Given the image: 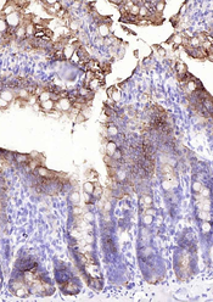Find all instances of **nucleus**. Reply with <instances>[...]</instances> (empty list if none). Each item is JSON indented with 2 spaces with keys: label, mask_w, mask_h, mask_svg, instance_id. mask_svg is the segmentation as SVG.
<instances>
[{
  "label": "nucleus",
  "mask_w": 213,
  "mask_h": 302,
  "mask_svg": "<svg viewBox=\"0 0 213 302\" xmlns=\"http://www.w3.org/2000/svg\"><path fill=\"white\" fill-rule=\"evenodd\" d=\"M22 16H23V12L22 11H16V12L6 16L5 17V22H6L7 27H10V28H17L21 25Z\"/></svg>",
  "instance_id": "1"
},
{
  "label": "nucleus",
  "mask_w": 213,
  "mask_h": 302,
  "mask_svg": "<svg viewBox=\"0 0 213 302\" xmlns=\"http://www.w3.org/2000/svg\"><path fill=\"white\" fill-rule=\"evenodd\" d=\"M72 108V101L68 98H61L57 102H55V110H59L61 112L71 111Z\"/></svg>",
  "instance_id": "2"
},
{
  "label": "nucleus",
  "mask_w": 213,
  "mask_h": 302,
  "mask_svg": "<svg viewBox=\"0 0 213 302\" xmlns=\"http://www.w3.org/2000/svg\"><path fill=\"white\" fill-rule=\"evenodd\" d=\"M29 160H31V156H29V155H26V154H17V152L14 154V161H15L16 163H18V165H26V163L29 162Z\"/></svg>",
  "instance_id": "3"
},
{
  "label": "nucleus",
  "mask_w": 213,
  "mask_h": 302,
  "mask_svg": "<svg viewBox=\"0 0 213 302\" xmlns=\"http://www.w3.org/2000/svg\"><path fill=\"white\" fill-rule=\"evenodd\" d=\"M40 110L45 111L46 113H51L55 111V101H52L51 99L48 101H44V102H40Z\"/></svg>",
  "instance_id": "4"
},
{
  "label": "nucleus",
  "mask_w": 213,
  "mask_h": 302,
  "mask_svg": "<svg viewBox=\"0 0 213 302\" xmlns=\"http://www.w3.org/2000/svg\"><path fill=\"white\" fill-rule=\"evenodd\" d=\"M0 98H1L2 100L7 101V102H12V101L16 99V98H15V94H14L10 89H2L1 93H0Z\"/></svg>",
  "instance_id": "5"
},
{
  "label": "nucleus",
  "mask_w": 213,
  "mask_h": 302,
  "mask_svg": "<svg viewBox=\"0 0 213 302\" xmlns=\"http://www.w3.org/2000/svg\"><path fill=\"white\" fill-rule=\"evenodd\" d=\"M62 53H64L65 60H71V57L73 56V54L76 53V49H74V46H73L72 44H67V45L64 48Z\"/></svg>",
  "instance_id": "6"
},
{
  "label": "nucleus",
  "mask_w": 213,
  "mask_h": 302,
  "mask_svg": "<svg viewBox=\"0 0 213 302\" xmlns=\"http://www.w3.org/2000/svg\"><path fill=\"white\" fill-rule=\"evenodd\" d=\"M15 38L20 39V40H25L26 39V27L20 25L17 28H15Z\"/></svg>",
  "instance_id": "7"
},
{
  "label": "nucleus",
  "mask_w": 213,
  "mask_h": 302,
  "mask_svg": "<svg viewBox=\"0 0 213 302\" xmlns=\"http://www.w3.org/2000/svg\"><path fill=\"white\" fill-rule=\"evenodd\" d=\"M117 149H118V147H117V144H116V143H113V141H108V143H107L106 152H107V155H108L110 157L113 155V152H114Z\"/></svg>",
  "instance_id": "8"
},
{
  "label": "nucleus",
  "mask_w": 213,
  "mask_h": 302,
  "mask_svg": "<svg viewBox=\"0 0 213 302\" xmlns=\"http://www.w3.org/2000/svg\"><path fill=\"white\" fill-rule=\"evenodd\" d=\"M100 85H101V83H100V82H99L96 78H94L93 80H90V82L88 83V85H87V87H88V89H89L90 92H93V93H94V92H95V90H96V89H98Z\"/></svg>",
  "instance_id": "9"
},
{
  "label": "nucleus",
  "mask_w": 213,
  "mask_h": 302,
  "mask_svg": "<svg viewBox=\"0 0 213 302\" xmlns=\"http://www.w3.org/2000/svg\"><path fill=\"white\" fill-rule=\"evenodd\" d=\"M99 34L103 37V38H106L107 35L110 34V27L107 26L106 23H101L99 26Z\"/></svg>",
  "instance_id": "10"
},
{
  "label": "nucleus",
  "mask_w": 213,
  "mask_h": 302,
  "mask_svg": "<svg viewBox=\"0 0 213 302\" xmlns=\"http://www.w3.org/2000/svg\"><path fill=\"white\" fill-rule=\"evenodd\" d=\"M95 199H100L101 198V195H103V188L96 183L95 185H94V190H93V194H91Z\"/></svg>",
  "instance_id": "11"
},
{
  "label": "nucleus",
  "mask_w": 213,
  "mask_h": 302,
  "mask_svg": "<svg viewBox=\"0 0 213 302\" xmlns=\"http://www.w3.org/2000/svg\"><path fill=\"white\" fill-rule=\"evenodd\" d=\"M16 295L17 296H20V297H26V296H28V294H29V291H28V289L23 285V286H21V288H18L16 291Z\"/></svg>",
  "instance_id": "12"
},
{
  "label": "nucleus",
  "mask_w": 213,
  "mask_h": 302,
  "mask_svg": "<svg viewBox=\"0 0 213 302\" xmlns=\"http://www.w3.org/2000/svg\"><path fill=\"white\" fill-rule=\"evenodd\" d=\"M172 39H173V40H169V43H174V46L183 45V40H184V38H183L181 35L176 34V35H173V37H172Z\"/></svg>",
  "instance_id": "13"
},
{
  "label": "nucleus",
  "mask_w": 213,
  "mask_h": 302,
  "mask_svg": "<svg viewBox=\"0 0 213 302\" xmlns=\"http://www.w3.org/2000/svg\"><path fill=\"white\" fill-rule=\"evenodd\" d=\"M118 133V129H117V127L114 126V124H112V123H110L108 124V127H107V134L110 135V136H116Z\"/></svg>",
  "instance_id": "14"
},
{
  "label": "nucleus",
  "mask_w": 213,
  "mask_h": 302,
  "mask_svg": "<svg viewBox=\"0 0 213 302\" xmlns=\"http://www.w3.org/2000/svg\"><path fill=\"white\" fill-rule=\"evenodd\" d=\"M50 96H51V94H50L49 92L44 90V92L38 96V102H44V101L50 100Z\"/></svg>",
  "instance_id": "15"
},
{
  "label": "nucleus",
  "mask_w": 213,
  "mask_h": 302,
  "mask_svg": "<svg viewBox=\"0 0 213 302\" xmlns=\"http://www.w3.org/2000/svg\"><path fill=\"white\" fill-rule=\"evenodd\" d=\"M83 189L87 194H93V190H94V184L91 182H87L84 185H83Z\"/></svg>",
  "instance_id": "16"
},
{
  "label": "nucleus",
  "mask_w": 213,
  "mask_h": 302,
  "mask_svg": "<svg viewBox=\"0 0 213 302\" xmlns=\"http://www.w3.org/2000/svg\"><path fill=\"white\" fill-rule=\"evenodd\" d=\"M211 229H212V227H211V224H210L208 222H203V223H202V226H201V230H202V233L207 234V233H210V232H211Z\"/></svg>",
  "instance_id": "17"
},
{
  "label": "nucleus",
  "mask_w": 213,
  "mask_h": 302,
  "mask_svg": "<svg viewBox=\"0 0 213 302\" xmlns=\"http://www.w3.org/2000/svg\"><path fill=\"white\" fill-rule=\"evenodd\" d=\"M110 98H112L114 101H118L121 99V92H117V89L116 88H113V92H112V94H111V96Z\"/></svg>",
  "instance_id": "18"
},
{
  "label": "nucleus",
  "mask_w": 213,
  "mask_h": 302,
  "mask_svg": "<svg viewBox=\"0 0 213 302\" xmlns=\"http://www.w3.org/2000/svg\"><path fill=\"white\" fill-rule=\"evenodd\" d=\"M7 29V25L5 22V18H0V33H5Z\"/></svg>",
  "instance_id": "19"
},
{
  "label": "nucleus",
  "mask_w": 213,
  "mask_h": 302,
  "mask_svg": "<svg viewBox=\"0 0 213 302\" xmlns=\"http://www.w3.org/2000/svg\"><path fill=\"white\" fill-rule=\"evenodd\" d=\"M70 200H71L73 203H78V201H79V195H78V193H72L71 195H70Z\"/></svg>",
  "instance_id": "20"
},
{
  "label": "nucleus",
  "mask_w": 213,
  "mask_h": 302,
  "mask_svg": "<svg viewBox=\"0 0 213 302\" xmlns=\"http://www.w3.org/2000/svg\"><path fill=\"white\" fill-rule=\"evenodd\" d=\"M9 105H10V102L2 100V99L0 98V108H1V110H6V108L9 107Z\"/></svg>",
  "instance_id": "21"
},
{
  "label": "nucleus",
  "mask_w": 213,
  "mask_h": 302,
  "mask_svg": "<svg viewBox=\"0 0 213 302\" xmlns=\"http://www.w3.org/2000/svg\"><path fill=\"white\" fill-rule=\"evenodd\" d=\"M194 190H195V191H197V193H199V191H201V190H202V185H201L199 182L194 183Z\"/></svg>",
  "instance_id": "22"
},
{
  "label": "nucleus",
  "mask_w": 213,
  "mask_h": 302,
  "mask_svg": "<svg viewBox=\"0 0 213 302\" xmlns=\"http://www.w3.org/2000/svg\"><path fill=\"white\" fill-rule=\"evenodd\" d=\"M144 223H145V224H150V223H152V216L146 214V216L144 217Z\"/></svg>",
  "instance_id": "23"
},
{
  "label": "nucleus",
  "mask_w": 213,
  "mask_h": 302,
  "mask_svg": "<svg viewBox=\"0 0 213 302\" xmlns=\"http://www.w3.org/2000/svg\"><path fill=\"white\" fill-rule=\"evenodd\" d=\"M144 201H145V203H151L152 202V199H151V196H149V195H145L144 196Z\"/></svg>",
  "instance_id": "24"
},
{
  "label": "nucleus",
  "mask_w": 213,
  "mask_h": 302,
  "mask_svg": "<svg viewBox=\"0 0 213 302\" xmlns=\"http://www.w3.org/2000/svg\"><path fill=\"white\" fill-rule=\"evenodd\" d=\"M157 50H158V54H160L161 56H166V50H163L162 48H158Z\"/></svg>",
  "instance_id": "25"
},
{
  "label": "nucleus",
  "mask_w": 213,
  "mask_h": 302,
  "mask_svg": "<svg viewBox=\"0 0 213 302\" xmlns=\"http://www.w3.org/2000/svg\"><path fill=\"white\" fill-rule=\"evenodd\" d=\"M145 214H149V216H153V214H155V211H153V210H146V211H145Z\"/></svg>",
  "instance_id": "26"
},
{
  "label": "nucleus",
  "mask_w": 213,
  "mask_h": 302,
  "mask_svg": "<svg viewBox=\"0 0 213 302\" xmlns=\"http://www.w3.org/2000/svg\"><path fill=\"white\" fill-rule=\"evenodd\" d=\"M1 90H2V85H1V83H0V93H1Z\"/></svg>",
  "instance_id": "27"
}]
</instances>
